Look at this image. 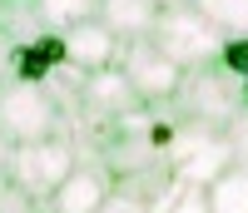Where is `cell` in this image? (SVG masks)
Masks as SVG:
<instances>
[{
  "mask_svg": "<svg viewBox=\"0 0 248 213\" xmlns=\"http://www.w3.org/2000/svg\"><path fill=\"white\" fill-rule=\"evenodd\" d=\"M179 124H203V129H233L243 104V79H233L229 70H189L179 84Z\"/></svg>",
  "mask_w": 248,
  "mask_h": 213,
  "instance_id": "1",
  "label": "cell"
},
{
  "mask_svg": "<svg viewBox=\"0 0 248 213\" xmlns=\"http://www.w3.org/2000/svg\"><path fill=\"white\" fill-rule=\"evenodd\" d=\"M174 179L184 188H209L238 164V144L229 129H203V124H179V134L169 144Z\"/></svg>",
  "mask_w": 248,
  "mask_h": 213,
  "instance_id": "2",
  "label": "cell"
},
{
  "mask_svg": "<svg viewBox=\"0 0 248 213\" xmlns=\"http://www.w3.org/2000/svg\"><path fill=\"white\" fill-rule=\"evenodd\" d=\"M79 168L75 154V139L70 134H50V139H30V144H15V159H10V183H20L35 203H50L60 194V183Z\"/></svg>",
  "mask_w": 248,
  "mask_h": 213,
  "instance_id": "3",
  "label": "cell"
},
{
  "mask_svg": "<svg viewBox=\"0 0 248 213\" xmlns=\"http://www.w3.org/2000/svg\"><path fill=\"white\" fill-rule=\"evenodd\" d=\"M223 40H229V35H223L209 15H199L194 0H189V5L164 10V15H159V25H154V45L169 55L179 70H203L209 60H218Z\"/></svg>",
  "mask_w": 248,
  "mask_h": 213,
  "instance_id": "4",
  "label": "cell"
},
{
  "mask_svg": "<svg viewBox=\"0 0 248 213\" xmlns=\"http://www.w3.org/2000/svg\"><path fill=\"white\" fill-rule=\"evenodd\" d=\"M0 129H5L15 144H30V139H50V134H65V109L55 104V94L45 84H25V79H10L0 90Z\"/></svg>",
  "mask_w": 248,
  "mask_h": 213,
  "instance_id": "5",
  "label": "cell"
},
{
  "mask_svg": "<svg viewBox=\"0 0 248 213\" xmlns=\"http://www.w3.org/2000/svg\"><path fill=\"white\" fill-rule=\"evenodd\" d=\"M119 70L129 75V84L139 90V99H144V104L174 99V94H179V84H184V75H189V70H179L174 60L154 45V35L129 40V45H124V55H119Z\"/></svg>",
  "mask_w": 248,
  "mask_h": 213,
  "instance_id": "6",
  "label": "cell"
},
{
  "mask_svg": "<svg viewBox=\"0 0 248 213\" xmlns=\"http://www.w3.org/2000/svg\"><path fill=\"white\" fill-rule=\"evenodd\" d=\"M139 109H144V99H139V90L129 84L124 70H94L85 79V94H79V119H85V124L114 134V124L139 114Z\"/></svg>",
  "mask_w": 248,
  "mask_h": 213,
  "instance_id": "7",
  "label": "cell"
},
{
  "mask_svg": "<svg viewBox=\"0 0 248 213\" xmlns=\"http://www.w3.org/2000/svg\"><path fill=\"white\" fill-rule=\"evenodd\" d=\"M65 35V60L75 70H85V75H94V70H114V60L124 55V40L114 35V30H105L99 20H85V25H70V30H60Z\"/></svg>",
  "mask_w": 248,
  "mask_h": 213,
  "instance_id": "8",
  "label": "cell"
},
{
  "mask_svg": "<svg viewBox=\"0 0 248 213\" xmlns=\"http://www.w3.org/2000/svg\"><path fill=\"white\" fill-rule=\"evenodd\" d=\"M105 198H109V174L99 164H79L75 174L60 183V194L50 198V208H60V213H99Z\"/></svg>",
  "mask_w": 248,
  "mask_h": 213,
  "instance_id": "9",
  "label": "cell"
},
{
  "mask_svg": "<svg viewBox=\"0 0 248 213\" xmlns=\"http://www.w3.org/2000/svg\"><path fill=\"white\" fill-rule=\"evenodd\" d=\"M159 5L154 0H99V25L105 30H114L124 45H129V40H144V35H154V25H159Z\"/></svg>",
  "mask_w": 248,
  "mask_h": 213,
  "instance_id": "10",
  "label": "cell"
},
{
  "mask_svg": "<svg viewBox=\"0 0 248 213\" xmlns=\"http://www.w3.org/2000/svg\"><path fill=\"white\" fill-rule=\"evenodd\" d=\"M209 203L214 213H248V164H233L223 179L209 183Z\"/></svg>",
  "mask_w": 248,
  "mask_h": 213,
  "instance_id": "11",
  "label": "cell"
},
{
  "mask_svg": "<svg viewBox=\"0 0 248 213\" xmlns=\"http://www.w3.org/2000/svg\"><path fill=\"white\" fill-rule=\"evenodd\" d=\"M45 30H70V25H85V20L99 15V0H35Z\"/></svg>",
  "mask_w": 248,
  "mask_h": 213,
  "instance_id": "12",
  "label": "cell"
},
{
  "mask_svg": "<svg viewBox=\"0 0 248 213\" xmlns=\"http://www.w3.org/2000/svg\"><path fill=\"white\" fill-rule=\"evenodd\" d=\"M199 15H209L223 35H243L248 40V0H194Z\"/></svg>",
  "mask_w": 248,
  "mask_h": 213,
  "instance_id": "13",
  "label": "cell"
},
{
  "mask_svg": "<svg viewBox=\"0 0 248 213\" xmlns=\"http://www.w3.org/2000/svg\"><path fill=\"white\" fill-rule=\"evenodd\" d=\"M45 203H35L20 183H10V179H0V213H40Z\"/></svg>",
  "mask_w": 248,
  "mask_h": 213,
  "instance_id": "14",
  "label": "cell"
},
{
  "mask_svg": "<svg viewBox=\"0 0 248 213\" xmlns=\"http://www.w3.org/2000/svg\"><path fill=\"white\" fill-rule=\"evenodd\" d=\"M169 213H214L209 188H179V198H174V208H169Z\"/></svg>",
  "mask_w": 248,
  "mask_h": 213,
  "instance_id": "15",
  "label": "cell"
},
{
  "mask_svg": "<svg viewBox=\"0 0 248 213\" xmlns=\"http://www.w3.org/2000/svg\"><path fill=\"white\" fill-rule=\"evenodd\" d=\"M15 79V40H10V30L0 25V90Z\"/></svg>",
  "mask_w": 248,
  "mask_h": 213,
  "instance_id": "16",
  "label": "cell"
},
{
  "mask_svg": "<svg viewBox=\"0 0 248 213\" xmlns=\"http://www.w3.org/2000/svg\"><path fill=\"white\" fill-rule=\"evenodd\" d=\"M99 213H149V203H139L129 194H119V188H109V198L99 203Z\"/></svg>",
  "mask_w": 248,
  "mask_h": 213,
  "instance_id": "17",
  "label": "cell"
},
{
  "mask_svg": "<svg viewBox=\"0 0 248 213\" xmlns=\"http://www.w3.org/2000/svg\"><path fill=\"white\" fill-rule=\"evenodd\" d=\"M10 159H15V139L0 129V179H10Z\"/></svg>",
  "mask_w": 248,
  "mask_h": 213,
  "instance_id": "18",
  "label": "cell"
},
{
  "mask_svg": "<svg viewBox=\"0 0 248 213\" xmlns=\"http://www.w3.org/2000/svg\"><path fill=\"white\" fill-rule=\"evenodd\" d=\"M159 10H174V5H189V0H154Z\"/></svg>",
  "mask_w": 248,
  "mask_h": 213,
  "instance_id": "19",
  "label": "cell"
},
{
  "mask_svg": "<svg viewBox=\"0 0 248 213\" xmlns=\"http://www.w3.org/2000/svg\"><path fill=\"white\" fill-rule=\"evenodd\" d=\"M243 104H248V75H243Z\"/></svg>",
  "mask_w": 248,
  "mask_h": 213,
  "instance_id": "20",
  "label": "cell"
},
{
  "mask_svg": "<svg viewBox=\"0 0 248 213\" xmlns=\"http://www.w3.org/2000/svg\"><path fill=\"white\" fill-rule=\"evenodd\" d=\"M0 20H5V0H0Z\"/></svg>",
  "mask_w": 248,
  "mask_h": 213,
  "instance_id": "21",
  "label": "cell"
},
{
  "mask_svg": "<svg viewBox=\"0 0 248 213\" xmlns=\"http://www.w3.org/2000/svg\"><path fill=\"white\" fill-rule=\"evenodd\" d=\"M5 5H25V0H5Z\"/></svg>",
  "mask_w": 248,
  "mask_h": 213,
  "instance_id": "22",
  "label": "cell"
},
{
  "mask_svg": "<svg viewBox=\"0 0 248 213\" xmlns=\"http://www.w3.org/2000/svg\"><path fill=\"white\" fill-rule=\"evenodd\" d=\"M40 213H60V208H40Z\"/></svg>",
  "mask_w": 248,
  "mask_h": 213,
  "instance_id": "23",
  "label": "cell"
}]
</instances>
